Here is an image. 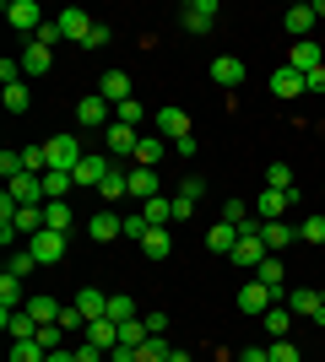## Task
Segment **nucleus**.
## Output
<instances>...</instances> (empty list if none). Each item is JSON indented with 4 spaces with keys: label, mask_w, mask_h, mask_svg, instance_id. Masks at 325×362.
<instances>
[{
    "label": "nucleus",
    "mask_w": 325,
    "mask_h": 362,
    "mask_svg": "<svg viewBox=\"0 0 325 362\" xmlns=\"http://www.w3.org/2000/svg\"><path fill=\"white\" fill-rule=\"evenodd\" d=\"M44 151H49V168H65V173H76V163L87 157V146H81L76 136H55V141H44Z\"/></svg>",
    "instance_id": "f257e3e1"
},
{
    "label": "nucleus",
    "mask_w": 325,
    "mask_h": 362,
    "mask_svg": "<svg viewBox=\"0 0 325 362\" xmlns=\"http://www.w3.org/2000/svg\"><path fill=\"white\" fill-rule=\"evenodd\" d=\"M0 16H6L16 33H38V28L49 22V16L38 11V0H6V11H0Z\"/></svg>",
    "instance_id": "f03ea898"
},
{
    "label": "nucleus",
    "mask_w": 325,
    "mask_h": 362,
    "mask_svg": "<svg viewBox=\"0 0 325 362\" xmlns=\"http://www.w3.org/2000/svg\"><path fill=\"white\" fill-rule=\"evenodd\" d=\"M157 136L169 141V146L190 141V114H185V108H173V103H163V108H157Z\"/></svg>",
    "instance_id": "7ed1b4c3"
},
{
    "label": "nucleus",
    "mask_w": 325,
    "mask_h": 362,
    "mask_svg": "<svg viewBox=\"0 0 325 362\" xmlns=\"http://www.w3.org/2000/svg\"><path fill=\"white\" fill-rule=\"evenodd\" d=\"M28 255L38 259V265H60V259H65V233H49V227H44V233H33Z\"/></svg>",
    "instance_id": "20e7f679"
},
{
    "label": "nucleus",
    "mask_w": 325,
    "mask_h": 362,
    "mask_svg": "<svg viewBox=\"0 0 325 362\" xmlns=\"http://www.w3.org/2000/svg\"><path fill=\"white\" fill-rule=\"evenodd\" d=\"M76 124L81 130H108V124H114V103H103V98H81L76 103Z\"/></svg>",
    "instance_id": "39448f33"
},
{
    "label": "nucleus",
    "mask_w": 325,
    "mask_h": 362,
    "mask_svg": "<svg viewBox=\"0 0 325 362\" xmlns=\"http://www.w3.org/2000/svg\"><path fill=\"white\" fill-rule=\"evenodd\" d=\"M108 168H114V163H108L103 151H87V157L76 163V173H71V179H76V189H98V184L108 179Z\"/></svg>",
    "instance_id": "423d86ee"
},
{
    "label": "nucleus",
    "mask_w": 325,
    "mask_h": 362,
    "mask_svg": "<svg viewBox=\"0 0 325 362\" xmlns=\"http://www.w3.org/2000/svg\"><path fill=\"white\" fill-rule=\"evenodd\" d=\"M6 195H11L16 206H49L44 179H38V173H22V179H11V184H6Z\"/></svg>",
    "instance_id": "0eeeda50"
},
{
    "label": "nucleus",
    "mask_w": 325,
    "mask_h": 362,
    "mask_svg": "<svg viewBox=\"0 0 325 362\" xmlns=\"http://www.w3.org/2000/svg\"><path fill=\"white\" fill-rule=\"evenodd\" d=\"M239 308H244V314H255V319H261L266 308H277V292L266 287V281H244V287H239Z\"/></svg>",
    "instance_id": "6e6552de"
},
{
    "label": "nucleus",
    "mask_w": 325,
    "mask_h": 362,
    "mask_svg": "<svg viewBox=\"0 0 325 362\" xmlns=\"http://www.w3.org/2000/svg\"><path fill=\"white\" fill-rule=\"evenodd\" d=\"M16 60H22V76H49L55 71V49L38 44V38H28V49H22Z\"/></svg>",
    "instance_id": "1a4fd4ad"
},
{
    "label": "nucleus",
    "mask_w": 325,
    "mask_h": 362,
    "mask_svg": "<svg viewBox=\"0 0 325 362\" xmlns=\"http://www.w3.org/2000/svg\"><path fill=\"white\" fill-rule=\"evenodd\" d=\"M55 22H60V38H76V44H87V33L98 28V22H93L87 11H81V6H65V11L55 16Z\"/></svg>",
    "instance_id": "9d476101"
},
{
    "label": "nucleus",
    "mask_w": 325,
    "mask_h": 362,
    "mask_svg": "<svg viewBox=\"0 0 325 362\" xmlns=\"http://www.w3.org/2000/svg\"><path fill=\"white\" fill-rule=\"evenodd\" d=\"M103 141H108V157H136V146H141V130H130V124H108L103 130Z\"/></svg>",
    "instance_id": "9b49d317"
},
{
    "label": "nucleus",
    "mask_w": 325,
    "mask_h": 362,
    "mask_svg": "<svg viewBox=\"0 0 325 362\" xmlns=\"http://www.w3.org/2000/svg\"><path fill=\"white\" fill-rule=\"evenodd\" d=\"M179 22H185V33H212V22H217V0H190L185 11H179Z\"/></svg>",
    "instance_id": "f8f14e48"
},
{
    "label": "nucleus",
    "mask_w": 325,
    "mask_h": 362,
    "mask_svg": "<svg viewBox=\"0 0 325 362\" xmlns=\"http://www.w3.org/2000/svg\"><path fill=\"white\" fill-rule=\"evenodd\" d=\"M233 265H244V271H255V265H261L266 259V243H261V233H239V243H233Z\"/></svg>",
    "instance_id": "ddd939ff"
},
{
    "label": "nucleus",
    "mask_w": 325,
    "mask_h": 362,
    "mask_svg": "<svg viewBox=\"0 0 325 362\" xmlns=\"http://www.w3.org/2000/svg\"><path fill=\"white\" fill-rule=\"evenodd\" d=\"M0 325H6L11 341H33V335H38V319H33L28 308H0Z\"/></svg>",
    "instance_id": "4468645a"
},
{
    "label": "nucleus",
    "mask_w": 325,
    "mask_h": 362,
    "mask_svg": "<svg viewBox=\"0 0 325 362\" xmlns=\"http://www.w3.org/2000/svg\"><path fill=\"white\" fill-rule=\"evenodd\" d=\"M282 65H293L298 76H309V71H320V65H325V54H320V44H314V38H304V44H293V54H287Z\"/></svg>",
    "instance_id": "2eb2a0df"
},
{
    "label": "nucleus",
    "mask_w": 325,
    "mask_h": 362,
    "mask_svg": "<svg viewBox=\"0 0 325 362\" xmlns=\"http://www.w3.org/2000/svg\"><path fill=\"white\" fill-rule=\"evenodd\" d=\"M282 28L293 33V44H304L314 33V6H287V11H282Z\"/></svg>",
    "instance_id": "dca6fc26"
},
{
    "label": "nucleus",
    "mask_w": 325,
    "mask_h": 362,
    "mask_svg": "<svg viewBox=\"0 0 325 362\" xmlns=\"http://www.w3.org/2000/svg\"><path fill=\"white\" fill-rule=\"evenodd\" d=\"M212 81H217V87H244V60H233V54H217V60H212Z\"/></svg>",
    "instance_id": "f3484780"
},
{
    "label": "nucleus",
    "mask_w": 325,
    "mask_h": 362,
    "mask_svg": "<svg viewBox=\"0 0 325 362\" xmlns=\"http://www.w3.org/2000/svg\"><path fill=\"white\" fill-rule=\"evenodd\" d=\"M130 195H136L141 200V206H147V200H152V195H163V184H157V168H130Z\"/></svg>",
    "instance_id": "a211bd4d"
},
{
    "label": "nucleus",
    "mask_w": 325,
    "mask_h": 362,
    "mask_svg": "<svg viewBox=\"0 0 325 362\" xmlns=\"http://www.w3.org/2000/svg\"><path fill=\"white\" fill-rule=\"evenodd\" d=\"M98 98H103V103H114V108H120L125 98H136V92H130V76H125V71H108L103 81H98Z\"/></svg>",
    "instance_id": "6ab92c4d"
},
{
    "label": "nucleus",
    "mask_w": 325,
    "mask_h": 362,
    "mask_svg": "<svg viewBox=\"0 0 325 362\" xmlns=\"http://www.w3.org/2000/svg\"><path fill=\"white\" fill-rule=\"evenodd\" d=\"M87 233H93V243L125 238V216H114V211H93V222H87Z\"/></svg>",
    "instance_id": "aec40b11"
},
{
    "label": "nucleus",
    "mask_w": 325,
    "mask_h": 362,
    "mask_svg": "<svg viewBox=\"0 0 325 362\" xmlns=\"http://www.w3.org/2000/svg\"><path fill=\"white\" fill-rule=\"evenodd\" d=\"M271 92L293 103V98H304V76H298L293 65H277V71H271Z\"/></svg>",
    "instance_id": "412c9836"
},
{
    "label": "nucleus",
    "mask_w": 325,
    "mask_h": 362,
    "mask_svg": "<svg viewBox=\"0 0 325 362\" xmlns=\"http://www.w3.org/2000/svg\"><path fill=\"white\" fill-rule=\"evenodd\" d=\"M298 238V227H287V222H261V243H266V255H282L287 243Z\"/></svg>",
    "instance_id": "4be33fe9"
},
{
    "label": "nucleus",
    "mask_w": 325,
    "mask_h": 362,
    "mask_svg": "<svg viewBox=\"0 0 325 362\" xmlns=\"http://www.w3.org/2000/svg\"><path fill=\"white\" fill-rule=\"evenodd\" d=\"M287 308H293V319H314L325 303H320V292H314V287H293V292H287Z\"/></svg>",
    "instance_id": "5701e85b"
},
{
    "label": "nucleus",
    "mask_w": 325,
    "mask_h": 362,
    "mask_svg": "<svg viewBox=\"0 0 325 362\" xmlns=\"http://www.w3.org/2000/svg\"><path fill=\"white\" fill-rule=\"evenodd\" d=\"M87 346L114 351V346H120V325H114V319H93V325H87Z\"/></svg>",
    "instance_id": "b1692460"
},
{
    "label": "nucleus",
    "mask_w": 325,
    "mask_h": 362,
    "mask_svg": "<svg viewBox=\"0 0 325 362\" xmlns=\"http://www.w3.org/2000/svg\"><path fill=\"white\" fill-rule=\"evenodd\" d=\"M255 281H266V287H271V292L282 298V287H287V265H282L277 255H266L261 265H255Z\"/></svg>",
    "instance_id": "393cba45"
},
{
    "label": "nucleus",
    "mask_w": 325,
    "mask_h": 362,
    "mask_svg": "<svg viewBox=\"0 0 325 362\" xmlns=\"http://www.w3.org/2000/svg\"><path fill=\"white\" fill-rule=\"evenodd\" d=\"M287 189H266L261 200H255V216H261V222H282V211H287Z\"/></svg>",
    "instance_id": "a878e982"
},
{
    "label": "nucleus",
    "mask_w": 325,
    "mask_h": 362,
    "mask_svg": "<svg viewBox=\"0 0 325 362\" xmlns=\"http://www.w3.org/2000/svg\"><path fill=\"white\" fill-rule=\"evenodd\" d=\"M169 249H173L169 227H147V233H141V255L147 259H169Z\"/></svg>",
    "instance_id": "bb28decb"
},
{
    "label": "nucleus",
    "mask_w": 325,
    "mask_h": 362,
    "mask_svg": "<svg viewBox=\"0 0 325 362\" xmlns=\"http://www.w3.org/2000/svg\"><path fill=\"white\" fill-rule=\"evenodd\" d=\"M261 325L271 330V341H287V330H293V308L277 303V308H266V314H261Z\"/></svg>",
    "instance_id": "cd10ccee"
},
{
    "label": "nucleus",
    "mask_w": 325,
    "mask_h": 362,
    "mask_svg": "<svg viewBox=\"0 0 325 362\" xmlns=\"http://www.w3.org/2000/svg\"><path fill=\"white\" fill-rule=\"evenodd\" d=\"M76 308H81V319H87V325H93V319H108V298L98 287H81L76 292Z\"/></svg>",
    "instance_id": "c85d7f7f"
},
{
    "label": "nucleus",
    "mask_w": 325,
    "mask_h": 362,
    "mask_svg": "<svg viewBox=\"0 0 325 362\" xmlns=\"http://www.w3.org/2000/svg\"><path fill=\"white\" fill-rule=\"evenodd\" d=\"M233 243H239V227L233 222H217L212 233H206V249H212V255H233Z\"/></svg>",
    "instance_id": "c756f323"
},
{
    "label": "nucleus",
    "mask_w": 325,
    "mask_h": 362,
    "mask_svg": "<svg viewBox=\"0 0 325 362\" xmlns=\"http://www.w3.org/2000/svg\"><path fill=\"white\" fill-rule=\"evenodd\" d=\"M141 216H147V227H169L173 222V200L169 195H152L147 206H141Z\"/></svg>",
    "instance_id": "7c9ffc66"
},
{
    "label": "nucleus",
    "mask_w": 325,
    "mask_h": 362,
    "mask_svg": "<svg viewBox=\"0 0 325 362\" xmlns=\"http://www.w3.org/2000/svg\"><path fill=\"white\" fill-rule=\"evenodd\" d=\"M71 189H76V179H71L65 168H49V173H44V195H49V200H65Z\"/></svg>",
    "instance_id": "2f4dec72"
},
{
    "label": "nucleus",
    "mask_w": 325,
    "mask_h": 362,
    "mask_svg": "<svg viewBox=\"0 0 325 362\" xmlns=\"http://www.w3.org/2000/svg\"><path fill=\"white\" fill-rule=\"evenodd\" d=\"M71 222H76V216H71L65 200H49V206H44V227H49V233H71Z\"/></svg>",
    "instance_id": "473e14b6"
},
{
    "label": "nucleus",
    "mask_w": 325,
    "mask_h": 362,
    "mask_svg": "<svg viewBox=\"0 0 325 362\" xmlns=\"http://www.w3.org/2000/svg\"><path fill=\"white\" fill-rule=\"evenodd\" d=\"M147 341H152V330H147V325H141V319H125V325H120V346L141 351V346H147Z\"/></svg>",
    "instance_id": "72a5a7b5"
},
{
    "label": "nucleus",
    "mask_w": 325,
    "mask_h": 362,
    "mask_svg": "<svg viewBox=\"0 0 325 362\" xmlns=\"http://www.w3.org/2000/svg\"><path fill=\"white\" fill-rule=\"evenodd\" d=\"M60 308L65 303H55V298H28V314L38 319V325H60Z\"/></svg>",
    "instance_id": "f704fd0d"
},
{
    "label": "nucleus",
    "mask_w": 325,
    "mask_h": 362,
    "mask_svg": "<svg viewBox=\"0 0 325 362\" xmlns=\"http://www.w3.org/2000/svg\"><path fill=\"white\" fill-rule=\"evenodd\" d=\"M163 151H169V141H163V136H141L136 163H141V168H157V157H163Z\"/></svg>",
    "instance_id": "c9c22d12"
},
{
    "label": "nucleus",
    "mask_w": 325,
    "mask_h": 362,
    "mask_svg": "<svg viewBox=\"0 0 325 362\" xmlns=\"http://www.w3.org/2000/svg\"><path fill=\"white\" fill-rule=\"evenodd\" d=\"M98 195H103V200H120V195H130V173H120V168H108V179L98 184Z\"/></svg>",
    "instance_id": "e433bc0d"
},
{
    "label": "nucleus",
    "mask_w": 325,
    "mask_h": 362,
    "mask_svg": "<svg viewBox=\"0 0 325 362\" xmlns=\"http://www.w3.org/2000/svg\"><path fill=\"white\" fill-rule=\"evenodd\" d=\"M0 103L11 108V114H28V108H33V92H28V81H16V87H6V98H0Z\"/></svg>",
    "instance_id": "4c0bfd02"
},
{
    "label": "nucleus",
    "mask_w": 325,
    "mask_h": 362,
    "mask_svg": "<svg viewBox=\"0 0 325 362\" xmlns=\"http://www.w3.org/2000/svg\"><path fill=\"white\" fill-rule=\"evenodd\" d=\"M222 222H233V227L255 222V206H249V200H233V195H228V206H222Z\"/></svg>",
    "instance_id": "58836bf2"
},
{
    "label": "nucleus",
    "mask_w": 325,
    "mask_h": 362,
    "mask_svg": "<svg viewBox=\"0 0 325 362\" xmlns=\"http://www.w3.org/2000/svg\"><path fill=\"white\" fill-rule=\"evenodd\" d=\"M266 189H287V195H293V168L271 163V168H266Z\"/></svg>",
    "instance_id": "ea45409f"
},
{
    "label": "nucleus",
    "mask_w": 325,
    "mask_h": 362,
    "mask_svg": "<svg viewBox=\"0 0 325 362\" xmlns=\"http://www.w3.org/2000/svg\"><path fill=\"white\" fill-rule=\"evenodd\" d=\"M16 303H22V276H0V308H16Z\"/></svg>",
    "instance_id": "a19ab883"
},
{
    "label": "nucleus",
    "mask_w": 325,
    "mask_h": 362,
    "mask_svg": "<svg viewBox=\"0 0 325 362\" xmlns=\"http://www.w3.org/2000/svg\"><path fill=\"white\" fill-rule=\"evenodd\" d=\"M49 351L38 346V341H11V362H44Z\"/></svg>",
    "instance_id": "79ce46f5"
},
{
    "label": "nucleus",
    "mask_w": 325,
    "mask_h": 362,
    "mask_svg": "<svg viewBox=\"0 0 325 362\" xmlns=\"http://www.w3.org/2000/svg\"><path fill=\"white\" fill-rule=\"evenodd\" d=\"M108 319H114V325H125V319H136V298H108Z\"/></svg>",
    "instance_id": "37998d69"
},
{
    "label": "nucleus",
    "mask_w": 325,
    "mask_h": 362,
    "mask_svg": "<svg viewBox=\"0 0 325 362\" xmlns=\"http://www.w3.org/2000/svg\"><path fill=\"white\" fill-rule=\"evenodd\" d=\"M114 119H120V124H130V130H141V98H125V103L114 108Z\"/></svg>",
    "instance_id": "c03bdc74"
},
{
    "label": "nucleus",
    "mask_w": 325,
    "mask_h": 362,
    "mask_svg": "<svg viewBox=\"0 0 325 362\" xmlns=\"http://www.w3.org/2000/svg\"><path fill=\"white\" fill-rule=\"evenodd\" d=\"M60 325H38V335H33V341H38V346H44V351H60Z\"/></svg>",
    "instance_id": "a18cd8bd"
},
{
    "label": "nucleus",
    "mask_w": 325,
    "mask_h": 362,
    "mask_svg": "<svg viewBox=\"0 0 325 362\" xmlns=\"http://www.w3.org/2000/svg\"><path fill=\"white\" fill-rule=\"evenodd\" d=\"M298 238L304 243H325V216H309V222L298 227Z\"/></svg>",
    "instance_id": "49530a36"
},
{
    "label": "nucleus",
    "mask_w": 325,
    "mask_h": 362,
    "mask_svg": "<svg viewBox=\"0 0 325 362\" xmlns=\"http://www.w3.org/2000/svg\"><path fill=\"white\" fill-rule=\"evenodd\" d=\"M266 351H271V362H304V357H298V346H293V341H271Z\"/></svg>",
    "instance_id": "de8ad7c7"
},
{
    "label": "nucleus",
    "mask_w": 325,
    "mask_h": 362,
    "mask_svg": "<svg viewBox=\"0 0 325 362\" xmlns=\"http://www.w3.org/2000/svg\"><path fill=\"white\" fill-rule=\"evenodd\" d=\"M60 330H87V319H81L76 303H65V308H60Z\"/></svg>",
    "instance_id": "09e8293b"
},
{
    "label": "nucleus",
    "mask_w": 325,
    "mask_h": 362,
    "mask_svg": "<svg viewBox=\"0 0 325 362\" xmlns=\"http://www.w3.org/2000/svg\"><path fill=\"white\" fill-rule=\"evenodd\" d=\"M190 216H195V200L179 189V195H173V222H190Z\"/></svg>",
    "instance_id": "8fccbe9b"
},
{
    "label": "nucleus",
    "mask_w": 325,
    "mask_h": 362,
    "mask_svg": "<svg viewBox=\"0 0 325 362\" xmlns=\"http://www.w3.org/2000/svg\"><path fill=\"white\" fill-rule=\"evenodd\" d=\"M33 265H38V259H33L28 249H16V255H11V265H6V271H11V276H28Z\"/></svg>",
    "instance_id": "3c124183"
},
{
    "label": "nucleus",
    "mask_w": 325,
    "mask_h": 362,
    "mask_svg": "<svg viewBox=\"0 0 325 362\" xmlns=\"http://www.w3.org/2000/svg\"><path fill=\"white\" fill-rule=\"evenodd\" d=\"M33 38H38V44H49V49H55V44H60V22L49 16V22H44V28H38V33H33Z\"/></svg>",
    "instance_id": "603ef678"
},
{
    "label": "nucleus",
    "mask_w": 325,
    "mask_h": 362,
    "mask_svg": "<svg viewBox=\"0 0 325 362\" xmlns=\"http://www.w3.org/2000/svg\"><path fill=\"white\" fill-rule=\"evenodd\" d=\"M304 92H309V98H325V65H320V71H309V76H304Z\"/></svg>",
    "instance_id": "864d4df0"
},
{
    "label": "nucleus",
    "mask_w": 325,
    "mask_h": 362,
    "mask_svg": "<svg viewBox=\"0 0 325 362\" xmlns=\"http://www.w3.org/2000/svg\"><path fill=\"white\" fill-rule=\"evenodd\" d=\"M141 233H147V216H125V238L141 243Z\"/></svg>",
    "instance_id": "5fc2aeb1"
},
{
    "label": "nucleus",
    "mask_w": 325,
    "mask_h": 362,
    "mask_svg": "<svg viewBox=\"0 0 325 362\" xmlns=\"http://www.w3.org/2000/svg\"><path fill=\"white\" fill-rule=\"evenodd\" d=\"M103 44H108V28H103V22H98V28L87 33V44H81V49H103Z\"/></svg>",
    "instance_id": "6e6d98bb"
},
{
    "label": "nucleus",
    "mask_w": 325,
    "mask_h": 362,
    "mask_svg": "<svg viewBox=\"0 0 325 362\" xmlns=\"http://www.w3.org/2000/svg\"><path fill=\"white\" fill-rule=\"evenodd\" d=\"M76 362H108V351H98V346H76Z\"/></svg>",
    "instance_id": "4d7b16f0"
},
{
    "label": "nucleus",
    "mask_w": 325,
    "mask_h": 362,
    "mask_svg": "<svg viewBox=\"0 0 325 362\" xmlns=\"http://www.w3.org/2000/svg\"><path fill=\"white\" fill-rule=\"evenodd\" d=\"M169 325H173L169 314H147V330H152V335H163V330H169Z\"/></svg>",
    "instance_id": "13d9d810"
},
{
    "label": "nucleus",
    "mask_w": 325,
    "mask_h": 362,
    "mask_svg": "<svg viewBox=\"0 0 325 362\" xmlns=\"http://www.w3.org/2000/svg\"><path fill=\"white\" fill-rule=\"evenodd\" d=\"M44 362H76V351H65V346H60V351H49Z\"/></svg>",
    "instance_id": "bf43d9fd"
},
{
    "label": "nucleus",
    "mask_w": 325,
    "mask_h": 362,
    "mask_svg": "<svg viewBox=\"0 0 325 362\" xmlns=\"http://www.w3.org/2000/svg\"><path fill=\"white\" fill-rule=\"evenodd\" d=\"M320 303H325V287H320Z\"/></svg>",
    "instance_id": "052dcab7"
}]
</instances>
